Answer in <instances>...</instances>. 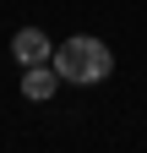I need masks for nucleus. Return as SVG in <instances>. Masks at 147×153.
<instances>
[{"label":"nucleus","instance_id":"2","mask_svg":"<svg viewBox=\"0 0 147 153\" xmlns=\"http://www.w3.org/2000/svg\"><path fill=\"white\" fill-rule=\"evenodd\" d=\"M11 55H16V66H44V60H54V44L44 27H22L11 38Z\"/></svg>","mask_w":147,"mask_h":153},{"label":"nucleus","instance_id":"3","mask_svg":"<svg viewBox=\"0 0 147 153\" xmlns=\"http://www.w3.org/2000/svg\"><path fill=\"white\" fill-rule=\"evenodd\" d=\"M54 93H60V71H54V60H44V66H22V99L44 104V99H54Z\"/></svg>","mask_w":147,"mask_h":153},{"label":"nucleus","instance_id":"1","mask_svg":"<svg viewBox=\"0 0 147 153\" xmlns=\"http://www.w3.org/2000/svg\"><path fill=\"white\" fill-rule=\"evenodd\" d=\"M54 71H60V82L71 88H98L109 82V71H115V49L104 44L93 33H76L65 38V44H54Z\"/></svg>","mask_w":147,"mask_h":153}]
</instances>
